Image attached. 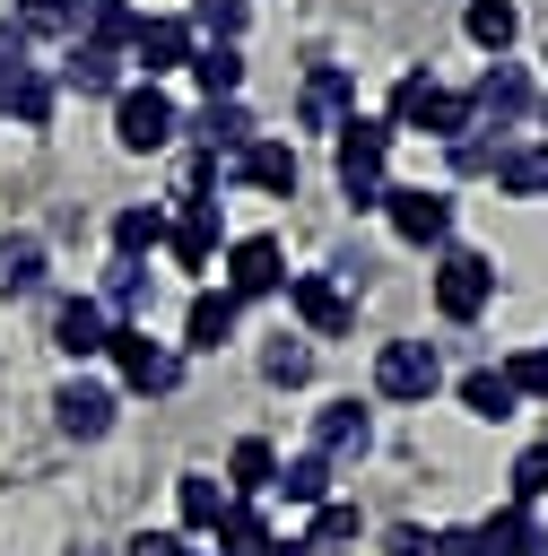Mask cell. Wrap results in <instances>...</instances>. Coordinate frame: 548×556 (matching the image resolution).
<instances>
[{
    "mask_svg": "<svg viewBox=\"0 0 548 556\" xmlns=\"http://www.w3.org/2000/svg\"><path fill=\"white\" fill-rule=\"evenodd\" d=\"M383 156H391V122H339V191L357 208H383Z\"/></svg>",
    "mask_w": 548,
    "mask_h": 556,
    "instance_id": "1",
    "label": "cell"
},
{
    "mask_svg": "<svg viewBox=\"0 0 548 556\" xmlns=\"http://www.w3.org/2000/svg\"><path fill=\"white\" fill-rule=\"evenodd\" d=\"M391 122H409V130H435V139H461V130H470V96H444L426 70H409V78L391 87Z\"/></svg>",
    "mask_w": 548,
    "mask_h": 556,
    "instance_id": "2",
    "label": "cell"
},
{
    "mask_svg": "<svg viewBox=\"0 0 548 556\" xmlns=\"http://www.w3.org/2000/svg\"><path fill=\"white\" fill-rule=\"evenodd\" d=\"M435 382H444V356L426 348V339H383V356H374V391L383 400H435Z\"/></svg>",
    "mask_w": 548,
    "mask_h": 556,
    "instance_id": "3",
    "label": "cell"
},
{
    "mask_svg": "<svg viewBox=\"0 0 548 556\" xmlns=\"http://www.w3.org/2000/svg\"><path fill=\"white\" fill-rule=\"evenodd\" d=\"M487 295H496L487 252H444V261H435V313H444V321H478Z\"/></svg>",
    "mask_w": 548,
    "mask_h": 556,
    "instance_id": "4",
    "label": "cell"
},
{
    "mask_svg": "<svg viewBox=\"0 0 548 556\" xmlns=\"http://www.w3.org/2000/svg\"><path fill=\"white\" fill-rule=\"evenodd\" d=\"M104 348H113V365H122V382H130V391H174V382H183V356H174L165 339H148L139 321H113V339H104Z\"/></svg>",
    "mask_w": 548,
    "mask_h": 556,
    "instance_id": "5",
    "label": "cell"
},
{
    "mask_svg": "<svg viewBox=\"0 0 548 556\" xmlns=\"http://www.w3.org/2000/svg\"><path fill=\"white\" fill-rule=\"evenodd\" d=\"M113 139H122L130 156L165 148V139H174V104H165V87H122V96H113Z\"/></svg>",
    "mask_w": 548,
    "mask_h": 556,
    "instance_id": "6",
    "label": "cell"
},
{
    "mask_svg": "<svg viewBox=\"0 0 548 556\" xmlns=\"http://www.w3.org/2000/svg\"><path fill=\"white\" fill-rule=\"evenodd\" d=\"M383 208H391V235L400 243H444L452 235V200L444 191H383Z\"/></svg>",
    "mask_w": 548,
    "mask_h": 556,
    "instance_id": "7",
    "label": "cell"
},
{
    "mask_svg": "<svg viewBox=\"0 0 548 556\" xmlns=\"http://www.w3.org/2000/svg\"><path fill=\"white\" fill-rule=\"evenodd\" d=\"M226 278H235V287H226L235 304H244V295H278V287H287V261H278V243H270V235H244V243H235V261H226Z\"/></svg>",
    "mask_w": 548,
    "mask_h": 556,
    "instance_id": "8",
    "label": "cell"
},
{
    "mask_svg": "<svg viewBox=\"0 0 548 556\" xmlns=\"http://www.w3.org/2000/svg\"><path fill=\"white\" fill-rule=\"evenodd\" d=\"M104 339H113V313H104L96 295H70V304L52 313V348H61V356H96Z\"/></svg>",
    "mask_w": 548,
    "mask_h": 556,
    "instance_id": "9",
    "label": "cell"
},
{
    "mask_svg": "<svg viewBox=\"0 0 548 556\" xmlns=\"http://www.w3.org/2000/svg\"><path fill=\"white\" fill-rule=\"evenodd\" d=\"M52 408H61V434H70V443H96V434L113 426V391H104V382H61Z\"/></svg>",
    "mask_w": 548,
    "mask_h": 556,
    "instance_id": "10",
    "label": "cell"
},
{
    "mask_svg": "<svg viewBox=\"0 0 548 556\" xmlns=\"http://www.w3.org/2000/svg\"><path fill=\"white\" fill-rule=\"evenodd\" d=\"M313 443H322V460H357L374 443V417L357 400H331V408H313Z\"/></svg>",
    "mask_w": 548,
    "mask_h": 556,
    "instance_id": "11",
    "label": "cell"
},
{
    "mask_svg": "<svg viewBox=\"0 0 548 556\" xmlns=\"http://www.w3.org/2000/svg\"><path fill=\"white\" fill-rule=\"evenodd\" d=\"M287 295H296V313H304V321H313L322 339H339V330H357V304H348V295H339V287H331L322 269H304V278H296Z\"/></svg>",
    "mask_w": 548,
    "mask_h": 556,
    "instance_id": "12",
    "label": "cell"
},
{
    "mask_svg": "<svg viewBox=\"0 0 548 556\" xmlns=\"http://www.w3.org/2000/svg\"><path fill=\"white\" fill-rule=\"evenodd\" d=\"M226 339H235V295H226V287H200V295H191V313H183V348L217 356Z\"/></svg>",
    "mask_w": 548,
    "mask_h": 556,
    "instance_id": "13",
    "label": "cell"
},
{
    "mask_svg": "<svg viewBox=\"0 0 548 556\" xmlns=\"http://www.w3.org/2000/svg\"><path fill=\"white\" fill-rule=\"evenodd\" d=\"M130 43H139V61H148V87H157L165 70H183V61H191V26H183V17H139V35H130Z\"/></svg>",
    "mask_w": 548,
    "mask_h": 556,
    "instance_id": "14",
    "label": "cell"
},
{
    "mask_svg": "<svg viewBox=\"0 0 548 556\" xmlns=\"http://www.w3.org/2000/svg\"><path fill=\"white\" fill-rule=\"evenodd\" d=\"M496 191H513V200H548V139H531V148H496Z\"/></svg>",
    "mask_w": 548,
    "mask_h": 556,
    "instance_id": "15",
    "label": "cell"
},
{
    "mask_svg": "<svg viewBox=\"0 0 548 556\" xmlns=\"http://www.w3.org/2000/svg\"><path fill=\"white\" fill-rule=\"evenodd\" d=\"M478 539H487V556H548V539H539L531 504H505V513H487V521H478Z\"/></svg>",
    "mask_w": 548,
    "mask_h": 556,
    "instance_id": "16",
    "label": "cell"
},
{
    "mask_svg": "<svg viewBox=\"0 0 548 556\" xmlns=\"http://www.w3.org/2000/svg\"><path fill=\"white\" fill-rule=\"evenodd\" d=\"M470 113H496V122H513V113H531V78L513 70V61H496L478 87H470Z\"/></svg>",
    "mask_w": 548,
    "mask_h": 556,
    "instance_id": "17",
    "label": "cell"
},
{
    "mask_svg": "<svg viewBox=\"0 0 548 556\" xmlns=\"http://www.w3.org/2000/svg\"><path fill=\"white\" fill-rule=\"evenodd\" d=\"M244 182L287 200V191H296V148H287V139H244Z\"/></svg>",
    "mask_w": 548,
    "mask_h": 556,
    "instance_id": "18",
    "label": "cell"
},
{
    "mask_svg": "<svg viewBox=\"0 0 548 556\" xmlns=\"http://www.w3.org/2000/svg\"><path fill=\"white\" fill-rule=\"evenodd\" d=\"M43 287V235H0V295H35Z\"/></svg>",
    "mask_w": 548,
    "mask_h": 556,
    "instance_id": "19",
    "label": "cell"
},
{
    "mask_svg": "<svg viewBox=\"0 0 548 556\" xmlns=\"http://www.w3.org/2000/svg\"><path fill=\"white\" fill-rule=\"evenodd\" d=\"M270 478H278V452H270L261 434H244V443L226 452V486H235V495H270Z\"/></svg>",
    "mask_w": 548,
    "mask_h": 556,
    "instance_id": "20",
    "label": "cell"
},
{
    "mask_svg": "<svg viewBox=\"0 0 548 556\" xmlns=\"http://www.w3.org/2000/svg\"><path fill=\"white\" fill-rule=\"evenodd\" d=\"M209 252H217V208H209V200H191V208H183V226H174V261H183V269H209Z\"/></svg>",
    "mask_w": 548,
    "mask_h": 556,
    "instance_id": "21",
    "label": "cell"
},
{
    "mask_svg": "<svg viewBox=\"0 0 548 556\" xmlns=\"http://www.w3.org/2000/svg\"><path fill=\"white\" fill-rule=\"evenodd\" d=\"M174 504H183V530H217V513H226L235 495H226V478H200V469H191V478L174 486Z\"/></svg>",
    "mask_w": 548,
    "mask_h": 556,
    "instance_id": "22",
    "label": "cell"
},
{
    "mask_svg": "<svg viewBox=\"0 0 548 556\" xmlns=\"http://www.w3.org/2000/svg\"><path fill=\"white\" fill-rule=\"evenodd\" d=\"M157 243H165V208H113V252L122 261H139Z\"/></svg>",
    "mask_w": 548,
    "mask_h": 556,
    "instance_id": "23",
    "label": "cell"
},
{
    "mask_svg": "<svg viewBox=\"0 0 548 556\" xmlns=\"http://www.w3.org/2000/svg\"><path fill=\"white\" fill-rule=\"evenodd\" d=\"M461 26H470V43H487V52H505L522 17H513V0H470V9H461Z\"/></svg>",
    "mask_w": 548,
    "mask_h": 556,
    "instance_id": "24",
    "label": "cell"
},
{
    "mask_svg": "<svg viewBox=\"0 0 548 556\" xmlns=\"http://www.w3.org/2000/svg\"><path fill=\"white\" fill-rule=\"evenodd\" d=\"M0 104H9V113L35 130V122H52V78H43V70H17V78L0 87Z\"/></svg>",
    "mask_w": 548,
    "mask_h": 556,
    "instance_id": "25",
    "label": "cell"
},
{
    "mask_svg": "<svg viewBox=\"0 0 548 556\" xmlns=\"http://www.w3.org/2000/svg\"><path fill=\"white\" fill-rule=\"evenodd\" d=\"M357 104V78L348 70H313V87H304V122H339Z\"/></svg>",
    "mask_w": 548,
    "mask_h": 556,
    "instance_id": "26",
    "label": "cell"
},
{
    "mask_svg": "<svg viewBox=\"0 0 548 556\" xmlns=\"http://www.w3.org/2000/svg\"><path fill=\"white\" fill-rule=\"evenodd\" d=\"M461 408H470V417H487V426H505V417H513L505 374H487V365H478V374H461Z\"/></svg>",
    "mask_w": 548,
    "mask_h": 556,
    "instance_id": "27",
    "label": "cell"
},
{
    "mask_svg": "<svg viewBox=\"0 0 548 556\" xmlns=\"http://www.w3.org/2000/svg\"><path fill=\"white\" fill-rule=\"evenodd\" d=\"M270 486H287V504H331V460H322V452H304V460H287Z\"/></svg>",
    "mask_w": 548,
    "mask_h": 556,
    "instance_id": "28",
    "label": "cell"
},
{
    "mask_svg": "<svg viewBox=\"0 0 548 556\" xmlns=\"http://www.w3.org/2000/svg\"><path fill=\"white\" fill-rule=\"evenodd\" d=\"M191 78H200V87H209V104H217V96H235V87H244V52L209 43V52H191Z\"/></svg>",
    "mask_w": 548,
    "mask_h": 556,
    "instance_id": "29",
    "label": "cell"
},
{
    "mask_svg": "<svg viewBox=\"0 0 548 556\" xmlns=\"http://www.w3.org/2000/svg\"><path fill=\"white\" fill-rule=\"evenodd\" d=\"M261 539H270V530H261V504H244V495H235V504L217 513V547H226V556H252Z\"/></svg>",
    "mask_w": 548,
    "mask_h": 556,
    "instance_id": "30",
    "label": "cell"
},
{
    "mask_svg": "<svg viewBox=\"0 0 548 556\" xmlns=\"http://www.w3.org/2000/svg\"><path fill=\"white\" fill-rule=\"evenodd\" d=\"M244 139H252V113H244V104H209V113H200V148H209V156H217V148H244Z\"/></svg>",
    "mask_w": 548,
    "mask_h": 556,
    "instance_id": "31",
    "label": "cell"
},
{
    "mask_svg": "<svg viewBox=\"0 0 548 556\" xmlns=\"http://www.w3.org/2000/svg\"><path fill=\"white\" fill-rule=\"evenodd\" d=\"M70 87H78V96H104V87H122V70H113V52H104V43H87V52H70Z\"/></svg>",
    "mask_w": 548,
    "mask_h": 556,
    "instance_id": "32",
    "label": "cell"
},
{
    "mask_svg": "<svg viewBox=\"0 0 548 556\" xmlns=\"http://www.w3.org/2000/svg\"><path fill=\"white\" fill-rule=\"evenodd\" d=\"M78 0H17V35H70Z\"/></svg>",
    "mask_w": 548,
    "mask_h": 556,
    "instance_id": "33",
    "label": "cell"
},
{
    "mask_svg": "<svg viewBox=\"0 0 548 556\" xmlns=\"http://www.w3.org/2000/svg\"><path fill=\"white\" fill-rule=\"evenodd\" d=\"M261 374H270L278 391H296V382H313V348H296V339H278V348L261 356Z\"/></svg>",
    "mask_w": 548,
    "mask_h": 556,
    "instance_id": "34",
    "label": "cell"
},
{
    "mask_svg": "<svg viewBox=\"0 0 548 556\" xmlns=\"http://www.w3.org/2000/svg\"><path fill=\"white\" fill-rule=\"evenodd\" d=\"M357 530H365V521H357V504H322V513H313V539H304V547H348Z\"/></svg>",
    "mask_w": 548,
    "mask_h": 556,
    "instance_id": "35",
    "label": "cell"
},
{
    "mask_svg": "<svg viewBox=\"0 0 548 556\" xmlns=\"http://www.w3.org/2000/svg\"><path fill=\"white\" fill-rule=\"evenodd\" d=\"M505 391H513V400H522V391L539 400V391H548V348H522V356L505 365Z\"/></svg>",
    "mask_w": 548,
    "mask_h": 556,
    "instance_id": "36",
    "label": "cell"
},
{
    "mask_svg": "<svg viewBox=\"0 0 548 556\" xmlns=\"http://www.w3.org/2000/svg\"><path fill=\"white\" fill-rule=\"evenodd\" d=\"M539 495H548V443H531L513 460V504H539Z\"/></svg>",
    "mask_w": 548,
    "mask_h": 556,
    "instance_id": "37",
    "label": "cell"
},
{
    "mask_svg": "<svg viewBox=\"0 0 548 556\" xmlns=\"http://www.w3.org/2000/svg\"><path fill=\"white\" fill-rule=\"evenodd\" d=\"M383 547H391V556H435V530H418V521H391V530H383Z\"/></svg>",
    "mask_w": 548,
    "mask_h": 556,
    "instance_id": "38",
    "label": "cell"
},
{
    "mask_svg": "<svg viewBox=\"0 0 548 556\" xmlns=\"http://www.w3.org/2000/svg\"><path fill=\"white\" fill-rule=\"evenodd\" d=\"M435 556H487L478 530H435Z\"/></svg>",
    "mask_w": 548,
    "mask_h": 556,
    "instance_id": "39",
    "label": "cell"
},
{
    "mask_svg": "<svg viewBox=\"0 0 548 556\" xmlns=\"http://www.w3.org/2000/svg\"><path fill=\"white\" fill-rule=\"evenodd\" d=\"M130 556H191V547H183L174 530H139V539H130Z\"/></svg>",
    "mask_w": 548,
    "mask_h": 556,
    "instance_id": "40",
    "label": "cell"
},
{
    "mask_svg": "<svg viewBox=\"0 0 548 556\" xmlns=\"http://www.w3.org/2000/svg\"><path fill=\"white\" fill-rule=\"evenodd\" d=\"M17 70H26V35H17V26H0V87H9Z\"/></svg>",
    "mask_w": 548,
    "mask_h": 556,
    "instance_id": "41",
    "label": "cell"
},
{
    "mask_svg": "<svg viewBox=\"0 0 548 556\" xmlns=\"http://www.w3.org/2000/svg\"><path fill=\"white\" fill-rule=\"evenodd\" d=\"M252 556H304V539H261Z\"/></svg>",
    "mask_w": 548,
    "mask_h": 556,
    "instance_id": "42",
    "label": "cell"
},
{
    "mask_svg": "<svg viewBox=\"0 0 548 556\" xmlns=\"http://www.w3.org/2000/svg\"><path fill=\"white\" fill-rule=\"evenodd\" d=\"M539 122H548V104H539Z\"/></svg>",
    "mask_w": 548,
    "mask_h": 556,
    "instance_id": "43",
    "label": "cell"
},
{
    "mask_svg": "<svg viewBox=\"0 0 548 556\" xmlns=\"http://www.w3.org/2000/svg\"><path fill=\"white\" fill-rule=\"evenodd\" d=\"M200 9H217V0H200Z\"/></svg>",
    "mask_w": 548,
    "mask_h": 556,
    "instance_id": "44",
    "label": "cell"
}]
</instances>
